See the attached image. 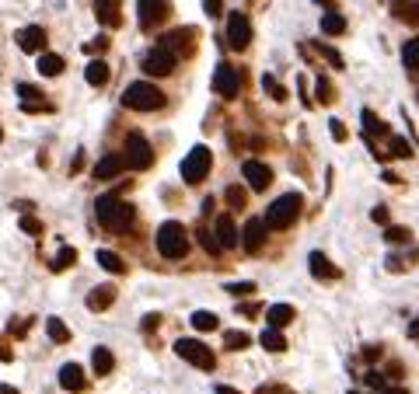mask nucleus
<instances>
[{
    "label": "nucleus",
    "mask_w": 419,
    "mask_h": 394,
    "mask_svg": "<svg viewBox=\"0 0 419 394\" xmlns=\"http://www.w3.org/2000/svg\"><path fill=\"white\" fill-rule=\"evenodd\" d=\"M360 119H364V126H367V133H371V136H377V133H388V126H384V122H381L371 109H364V112H360Z\"/></svg>",
    "instance_id": "nucleus-33"
},
{
    "label": "nucleus",
    "mask_w": 419,
    "mask_h": 394,
    "mask_svg": "<svg viewBox=\"0 0 419 394\" xmlns=\"http://www.w3.org/2000/svg\"><path fill=\"white\" fill-rule=\"evenodd\" d=\"M245 189H241V185H231V189H227V202H231V206H234V209H241V206H245Z\"/></svg>",
    "instance_id": "nucleus-38"
},
{
    "label": "nucleus",
    "mask_w": 419,
    "mask_h": 394,
    "mask_svg": "<svg viewBox=\"0 0 419 394\" xmlns=\"http://www.w3.org/2000/svg\"><path fill=\"white\" fill-rule=\"evenodd\" d=\"M158 45H165V49H171L175 56H182V53L192 49V32H189V28H175V32H168Z\"/></svg>",
    "instance_id": "nucleus-18"
},
{
    "label": "nucleus",
    "mask_w": 419,
    "mask_h": 394,
    "mask_svg": "<svg viewBox=\"0 0 419 394\" xmlns=\"http://www.w3.org/2000/svg\"><path fill=\"white\" fill-rule=\"evenodd\" d=\"M388 241H391V244H406V241H409V227H388Z\"/></svg>",
    "instance_id": "nucleus-42"
},
{
    "label": "nucleus",
    "mask_w": 419,
    "mask_h": 394,
    "mask_svg": "<svg viewBox=\"0 0 419 394\" xmlns=\"http://www.w3.org/2000/svg\"><path fill=\"white\" fill-rule=\"evenodd\" d=\"M158 324H161V314H147V317H143V332H154Z\"/></svg>",
    "instance_id": "nucleus-49"
},
{
    "label": "nucleus",
    "mask_w": 419,
    "mask_h": 394,
    "mask_svg": "<svg viewBox=\"0 0 419 394\" xmlns=\"http://www.w3.org/2000/svg\"><path fill=\"white\" fill-rule=\"evenodd\" d=\"M224 342H227V349H234V353H238V349H249V346H251V339L245 335V332H227V335H224Z\"/></svg>",
    "instance_id": "nucleus-35"
},
{
    "label": "nucleus",
    "mask_w": 419,
    "mask_h": 394,
    "mask_svg": "<svg viewBox=\"0 0 419 394\" xmlns=\"http://www.w3.org/2000/svg\"><path fill=\"white\" fill-rule=\"evenodd\" d=\"M0 140H4V133H0Z\"/></svg>",
    "instance_id": "nucleus-57"
},
{
    "label": "nucleus",
    "mask_w": 419,
    "mask_h": 394,
    "mask_svg": "<svg viewBox=\"0 0 419 394\" xmlns=\"http://www.w3.org/2000/svg\"><path fill=\"white\" fill-rule=\"evenodd\" d=\"M249 42H251V25H249V18H245L241 11L227 14V45H231V49H245Z\"/></svg>",
    "instance_id": "nucleus-11"
},
{
    "label": "nucleus",
    "mask_w": 419,
    "mask_h": 394,
    "mask_svg": "<svg viewBox=\"0 0 419 394\" xmlns=\"http://www.w3.org/2000/svg\"><path fill=\"white\" fill-rule=\"evenodd\" d=\"M300 206H304V199L297 196V192H287V196H280L276 202H269V209H266V224H269V231H283V227H290L293 220L300 217Z\"/></svg>",
    "instance_id": "nucleus-4"
},
{
    "label": "nucleus",
    "mask_w": 419,
    "mask_h": 394,
    "mask_svg": "<svg viewBox=\"0 0 419 394\" xmlns=\"http://www.w3.org/2000/svg\"><path fill=\"white\" fill-rule=\"evenodd\" d=\"M175 63H178V56L165 49V45H154V49H147V56H143V74L147 77H168L171 70H175Z\"/></svg>",
    "instance_id": "nucleus-7"
},
{
    "label": "nucleus",
    "mask_w": 419,
    "mask_h": 394,
    "mask_svg": "<svg viewBox=\"0 0 419 394\" xmlns=\"http://www.w3.org/2000/svg\"><path fill=\"white\" fill-rule=\"evenodd\" d=\"M200 244H203V251H207V255H220V248H224V244H220V237L213 234V231H200Z\"/></svg>",
    "instance_id": "nucleus-34"
},
{
    "label": "nucleus",
    "mask_w": 419,
    "mask_h": 394,
    "mask_svg": "<svg viewBox=\"0 0 419 394\" xmlns=\"http://www.w3.org/2000/svg\"><path fill=\"white\" fill-rule=\"evenodd\" d=\"M154 244H158V251H161L165 258H185V251H189V234H185V227H182L178 220H168V224L158 227Z\"/></svg>",
    "instance_id": "nucleus-2"
},
{
    "label": "nucleus",
    "mask_w": 419,
    "mask_h": 394,
    "mask_svg": "<svg viewBox=\"0 0 419 394\" xmlns=\"http://www.w3.org/2000/svg\"><path fill=\"white\" fill-rule=\"evenodd\" d=\"M63 56H56V53H42L39 56V74L42 77H60L63 74Z\"/></svg>",
    "instance_id": "nucleus-24"
},
{
    "label": "nucleus",
    "mask_w": 419,
    "mask_h": 394,
    "mask_svg": "<svg viewBox=\"0 0 419 394\" xmlns=\"http://www.w3.org/2000/svg\"><path fill=\"white\" fill-rule=\"evenodd\" d=\"M175 353L182 356L185 363H192V366H200V370H213L217 366V356L210 346H203L200 339H178L175 342Z\"/></svg>",
    "instance_id": "nucleus-6"
},
{
    "label": "nucleus",
    "mask_w": 419,
    "mask_h": 394,
    "mask_svg": "<svg viewBox=\"0 0 419 394\" xmlns=\"http://www.w3.org/2000/svg\"><path fill=\"white\" fill-rule=\"evenodd\" d=\"M364 356H367V359H377V356H381V349H377V346H371V349H364Z\"/></svg>",
    "instance_id": "nucleus-53"
},
{
    "label": "nucleus",
    "mask_w": 419,
    "mask_h": 394,
    "mask_svg": "<svg viewBox=\"0 0 419 394\" xmlns=\"http://www.w3.org/2000/svg\"><path fill=\"white\" fill-rule=\"evenodd\" d=\"M192 324H196L200 332H213V328H217V314H213V311H196V314H192Z\"/></svg>",
    "instance_id": "nucleus-36"
},
{
    "label": "nucleus",
    "mask_w": 419,
    "mask_h": 394,
    "mask_svg": "<svg viewBox=\"0 0 419 394\" xmlns=\"http://www.w3.org/2000/svg\"><path fill=\"white\" fill-rule=\"evenodd\" d=\"M126 164H129V160H126V154H123V158H119V154H109V158H102L98 164H94V178H98V182L116 178V175H123Z\"/></svg>",
    "instance_id": "nucleus-17"
},
{
    "label": "nucleus",
    "mask_w": 419,
    "mask_h": 394,
    "mask_svg": "<svg viewBox=\"0 0 419 394\" xmlns=\"http://www.w3.org/2000/svg\"><path fill=\"white\" fill-rule=\"evenodd\" d=\"M266 321H269V328H287L293 321V307L290 304H273V307L266 311Z\"/></svg>",
    "instance_id": "nucleus-23"
},
{
    "label": "nucleus",
    "mask_w": 419,
    "mask_h": 394,
    "mask_svg": "<svg viewBox=\"0 0 419 394\" xmlns=\"http://www.w3.org/2000/svg\"><path fill=\"white\" fill-rule=\"evenodd\" d=\"M241 175L249 178V189H255V192H266L269 182H273V171H269V164H262V160H245V164H241Z\"/></svg>",
    "instance_id": "nucleus-13"
},
{
    "label": "nucleus",
    "mask_w": 419,
    "mask_h": 394,
    "mask_svg": "<svg viewBox=\"0 0 419 394\" xmlns=\"http://www.w3.org/2000/svg\"><path fill=\"white\" fill-rule=\"evenodd\" d=\"M402 21H409V25H419V4H413V7H398L395 11Z\"/></svg>",
    "instance_id": "nucleus-41"
},
{
    "label": "nucleus",
    "mask_w": 419,
    "mask_h": 394,
    "mask_svg": "<svg viewBox=\"0 0 419 394\" xmlns=\"http://www.w3.org/2000/svg\"><path fill=\"white\" fill-rule=\"evenodd\" d=\"M262 87H266V94H273L276 102H283V98H287V91L280 87V80L273 77V74H266V77H262Z\"/></svg>",
    "instance_id": "nucleus-37"
},
{
    "label": "nucleus",
    "mask_w": 419,
    "mask_h": 394,
    "mask_svg": "<svg viewBox=\"0 0 419 394\" xmlns=\"http://www.w3.org/2000/svg\"><path fill=\"white\" fill-rule=\"evenodd\" d=\"M220 7H224V0H203V11H207L210 18H217V14H220Z\"/></svg>",
    "instance_id": "nucleus-47"
},
{
    "label": "nucleus",
    "mask_w": 419,
    "mask_h": 394,
    "mask_svg": "<svg viewBox=\"0 0 419 394\" xmlns=\"http://www.w3.org/2000/svg\"><path fill=\"white\" fill-rule=\"evenodd\" d=\"M136 18H140V28H154L168 18V0H136Z\"/></svg>",
    "instance_id": "nucleus-10"
},
{
    "label": "nucleus",
    "mask_w": 419,
    "mask_h": 394,
    "mask_svg": "<svg viewBox=\"0 0 419 394\" xmlns=\"http://www.w3.org/2000/svg\"><path fill=\"white\" fill-rule=\"evenodd\" d=\"M227 293L231 297H249V293H255V283H231Z\"/></svg>",
    "instance_id": "nucleus-43"
},
{
    "label": "nucleus",
    "mask_w": 419,
    "mask_h": 394,
    "mask_svg": "<svg viewBox=\"0 0 419 394\" xmlns=\"http://www.w3.org/2000/svg\"><path fill=\"white\" fill-rule=\"evenodd\" d=\"M0 394H18V391H14L11 384H0Z\"/></svg>",
    "instance_id": "nucleus-54"
},
{
    "label": "nucleus",
    "mask_w": 419,
    "mask_h": 394,
    "mask_svg": "<svg viewBox=\"0 0 419 394\" xmlns=\"http://www.w3.org/2000/svg\"><path fill=\"white\" fill-rule=\"evenodd\" d=\"M391 154H395V158H409V154H413V147H409L402 136H391Z\"/></svg>",
    "instance_id": "nucleus-39"
},
{
    "label": "nucleus",
    "mask_w": 419,
    "mask_h": 394,
    "mask_svg": "<svg viewBox=\"0 0 419 394\" xmlns=\"http://www.w3.org/2000/svg\"><path fill=\"white\" fill-rule=\"evenodd\" d=\"M94 217H98V224L105 231L123 234V231H129V224H133V206L119 196H102L94 202Z\"/></svg>",
    "instance_id": "nucleus-1"
},
{
    "label": "nucleus",
    "mask_w": 419,
    "mask_h": 394,
    "mask_svg": "<svg viewBox=\"0 0 419 394\" xmlns=\"http://www.w3.org/2000/svg\"><path fill=\"white\" fill-rule=\"evenodd\" d=\"M94 18L105 28H119L123 25V0H94Z\"/></svg>",
    "instance_id": "nucleus-14"
},
{
    "label": "nucleus",
    "mask_w": 419,
    "mask_h": 394,
    "mask_svg": "<svg viewBox=\"0 0 419 394\" xmlns=\"http://www.w3.org/2000/svg\"><path fill=\"white\" fill-rule=\"evenodd\" d=\"M98 266H102L105 273H112V276H123L126 273V262L116 251H98Z\"/></svg>",
    "instance_id": "nucleus-28"
},
{
    "label": "nucleus",
    "mask_w": 419,
    "mask_h": 394,
    "mask_svg": "<svg viewBox=\"0 0 419 394\" xmlns=\"http://www.w3.org/2000/svg\"><path fill=\"white\" fill-rule=\"evenodd\" d=\"M126 160H129V168H136V171H147V168L154 164V151H151V143H147L143 133H129V136H126Z\"/></svg>",
    "instance_id": "nucleus-8"
},
{
    "label": "nucleus",
    "mask_w": 419,
    "mask_h": 394,
    "mask_svg": "<svg viewBox=\"0 0 419 394\" xmlns=\"http://www.w3.org/2000/svg\"><path fill=\"white\" fill-rule=\"evenodd\" d=\"M21 231H25V234H32V237H39L42 234V224L36 220V217H28V213H25V217H21Z\"/></svg>",
    "instance_id": "nucleus-40"
},
{
    "label": "nucleus",
    "mask_w": 419,
    "mask_h": 394,
    "mask_svg": "<svg viewBox=\"0 0 419 394\" xmlns=\"http://www.w3.org/2000/svg\"><path fill=\"white\" fill-rule=\"evenodd\" d=\"M11 332H14V335H25V332H28V321H11Z\"/></svg>",
    "instance_id": "nucleus-50"
},
{
    "label": "nucleus",
    "mask_w": 419,
    "mask_h": 394,
    "mask_svg": "<svg viewBox=\"0 0 419 394\" xmlns=\"http://www.w3.org/2000/svg\"><path fill=\"white\" fill-rule=\"evenodd\" d=\"M402 63H406V70H419V39L406 42V49H402Z\"/></svg>",
    "instance_id": "nucleus-32"
},
{
    "label": "nucleus",
    "mask_w": 419,
    "mask_h": 394,
    "mask_svg": "<svg viewBox=\"0 0 419 394\" xmlns=\"http://www.w3.org/2000/svg\"><path fill=\"white\" fill-rule=\"evenodd\" d=\"M318 102H332V87H329V80L325 77L318 80Z\"/></svg>",
    "instance_id": "nucleus-46"
},
{
    "label": "nucleus",
    "mask_w": 419,
    "mask_h": 394,
    "mask_svg": "<svg viewBox=\"0 0 419 394\" xmlns=\"http://www.w3.org/2000/svg\"><path fill=\"white\" fill-rule=\"evenodd\" d=\"M18 98H21V109H25V112H49L42 91L32 87V84H18Z\"/></svg>",
    "instance_id": "nucleus-16"
},
{
    "label": "nucleus",
    "mask_w": 419,
    "mask_h": 394,
    "mask_svg": "<svg viewBox=\"0 0 419 394\" xmlns=\"http://www.w3.org/2000/svg\"><path fill=\"white\" fill-rule=\"evenodd\" d=\"M213 91L220 94V98H238V91H241V77H238V70L231 67V63H220L217 70H213Z\"/></svg>",
    "instance_id": "nucleus-9"
},
{
    "label": "nucleus",
    "mask_w": 419,
    "mask_h": 394,
    "mask_svg": "<svg viewBox=\"0 0 419 394\" xmlns=\"http://www.w3.org/2000/svg\"><path fill=\"white\" fill-rule=\"evenodd\" d=\"M409 339H419V317L413 321V324H409Z\"/></svg>",
    "instance_id": "nucleus-52"
},
{
    "label": "nucleus",
    "mask_w": 419,
    "mask_h": 394,
    "mask_svg": "<svg viewBox=\"0 0 419 394\" xmlns=\"http://www.w3.org/2000/svg\"><path fill=\"white\" fill-rule=\"evenodd\" d=\"M217 394H238L234 388H217Z\"/></svg>",
    "instance_id": "nucleus-55"
},
{
    "label": "nucleus",
    "mask_w": 419,
    "mask_h": 394,
    "mask_svg": "<svg viewBox=\"0 0 419 394\" xmlns=\"http://www.w3.org/2000/svg\"><path fill=\"white\" fill-rule=\"evenodd\" d=\"M371 220H374V224H388V209H384V206L371 209Z\"/></svg>",
    "instance_id": "nucleus-48"
},
{
    "label": "nucleus",
    "mask_w": 419,
    "mask_h": 394,
    "mask_svg": "<svg viewBox=\"0 0 419 394\" xmlns=\"http://www.w3.org/2000/svg\"><path fill=\"white\" fill-rule=\"evenodd\" d=\"M84 384H87V381H84V370L77 363H67V366L60 370V388H63V391H84Z\"/></svg>",
    "instance_id": "nucleus-19"
},
{
    "label": "nucleus",
    "mask_w": 419,
    "mask_h": 394,
    "mask_svg": "<svg viewBox=\"0 0 419 394\" xmlns=\"http://www.w3.org/2000/svg\"><path fill=\"white\" fill-rule=\"evenodd\" d=\"M329 129H332V140H339V143L346 140V126H342V119H332V122H329Z\"/></svg>",
    "instance_id": "nucleus-44"
},
{
    "label": "nucleus",
    "mask_w": 419,
    "mask_h": 394,
    "mask_svg": "<svg viewBox=\"0 0 419 394\" xmlns=\"http://www.w3.org/2000/svg\"><path fill=\"white\" fill-rule=\"evenodd\" d=\"M259 342H262V349H266V353H283V349H287V339L280 335V328H266Z\"/></svg>",
    "instance_id": "nucleus-26"
},
{
    "label": "nucleus",
    "mask_w": 419,
    "mask_h": 394,
    "mask_svg": "<svg viewBox=\"0 0 419 394\" xmlns=\"http://www.w3.org/2000/svg\"><path fill=\"white\" fill-rule=\"evenodd\" d=\"M210 164H213V154H210V147H192L185 160H182V178L189 182V185H200L203 178L210 175Z\"/></svg>",
    "instance_id": "nucleus-5"
},
{
    "label": "nucleus",
    "mask_w": 419,
    "mask_h": 394,
    "mask_svg": "<svg viewBox=\"0 0 419 394\" xmlns=\"http://www.w3.org/2000/svg\"><path fill=\"white\" fill-rule=\"evenodd\" d=\"M84 49H87V53H105V49H109V39H105V35H98L94 42H87Z\"/></svg>",
    "instance_id": "nucleus-45"
},
{
    "label": "nucleus",
    "mask_w": 419,
    "mask_h": 394,
    "mask_svg": "<svg viewBox=\"0 0 419 394\" xmlns=\"http://www.w3.org/2000/svg\"><path fill=\"white\" fill-rule=\"evenodd\" d=\"M84 77H87L91 87H102V84L109 80V67H105V60H91L87 70H84Z\"/></svg>",
    "instance_id": "nucleus-27"
},
{
    "label": "nucleus",
    "mask_w": 419,
    "mask_h": 394,
    "mask_svg": "<svg viewBox=\"0 0 419 394\" xmlns=\"http://www.w3.org/2000/svg\"><path fill=\"white\" fill-rule=\"evenodd\" d=\"M112 300H116V286H94L87 293V311H105L112 307Z\"/></svg>",
    "instance_id": "nucleus-21"
},
{
    "label": "nucleus",
    "mask_w": 419,
    "mask_h": 394,
    "mask_svg": "<svg viewBox=\"0 0 419 394\" xmlns=\"http://www.w3.org/2000/svg\"><path fill=\"white\" fill-rule=\"evenodd\" d=\"M74 262H77V248L63 244V248L56 251V258H53V273H63V269H70Z\"/></svg>",
    "instance_id": "nucleus-30"
},
{
    "label": "nucleus",
    "mask_w": 419,
    "mask_h": 394,
    "mask_svg": "<svg viewBox=\"0 0 419 394\" xmlns=\"http://www.w3.org/2000/svg\"><path fill=\"white\" fill-rule=\"evenodd\" d=\"M266 237H269V224L259 220V217H251L249 224H245V231H241V244H245V251L259 255L262 244H266Z\"/></svg>",
    "instance_id": "nucleus-12"
},
{
    "label": "nucleus",
    "mask_w": 419,
    "mask_h": 394,
    "mask_svg": "<svg viewBox=\"0 0 419 394\" xmlns=\"http://www.w3.org/2000/svg\"><path fill=\"white\" fill-rule=\"evenodd\" d=\"M91 366H94V373H98V377H105V373H112V366H116V356L109 353L105 346H98V349L91 353Z\"/></svg>",
    "instance_id": "nucleus-25"
},
{
    "label": "nucleus",
    "mask_w": 419,
    "mask_h": 394,
    "mask_svg": "<svg viewBox=\"0 0 419 394\" xmlns=\"http://www.w3.org/2000/svg\"><path fill=\"white\" fill-rule=\"evenodd\" d=\"M45 332H49V339H53L56 346L70 342V332H67V324H63L60 317H45Z\"/></svg>",
    "instance_id": "nucleus-31"
},
{
    "label": "nucleus",
    "mask_w": 419,
    "mask_h": 394,
    "mask_svg": "<svg viewBox=\"0 0 419 394\" xmlns=\"http://www.w3.org/2000/svg\"><path fill=\"white\" fill-rule=\"evenodd\" d=\"M18 49H25V53H42V49H45V28L25 25V28L18 32Z\"/></svg>",
    "instance_id": "nucleus-15"
},
{
    "label": "nucleus",
    "mask_w": 419,
    "mask_h": 394,
    "mask_svg": "<svg viewBox=\"0 0 419 394\" xmlns=\"http://www.w3.org/2000/svg\"><path fill=\"white\" fill-rule=\"evenodd\" d=\"M0 363H11V349H7L4 342H0Z\"/></svg>",
    "instance_id": "nucleus-51"
},
{
    "label": "nucleus",
    "mask_w": 419,
    "mask_h": 394,
    "mask_svg": "<svg viewBox=\"0 0 419 394\" xmlns=\"http://www.w3.org/2000/svg\"><path fill=\"white\" fill-rule=\"evenodd\" d=\"M217 237H220L224 248H238V244H241V234H238V227H234V220H231L227 213L217 217Z\"/></svg>",
    "instance_id": "nucleus-20"
},
{
    "label": "nucleus",
    "mask_w": 419,
    "mask_h": 394,
    "mask_svg": "<svg viewBox=\"0 0 419 394\" xmlns=\"http://www.w3.org/2000/svg\"><path fill=\"white\" fill-rule=\"evenodd\" d=\"M318 4H329V0H318Z\"/></svg>",
    "instance_id": "nucleus-56"
},
{
    "label": "nucleus",
    "mask_w": 419,
    "mask_h": 394,
    "mask_svg": "<svg viewBox=\"0 0 419 394\" xmlns=\"http://www.w3.org/2000/svg\"><path fill=\"white\" fill-rule=\"evenodd\" d=\"M123 105L126 109H133V112H154V109L165 105V94H161L154 84L136 80V84H129V87L123 91Z\"/></svg>",
    "instance_id": "nucleus-3"
},
{
    "label": "nucleus",
    "mask_w": 419,
    "mask_h": 394,
    "mask_svg": "<svg viewBox=\"0 0 419 394\" xmlns=\"http://www.w3.org/2000/svg\"><path fill=\"white\" fill-rule=\"evenodd\" d=\"M308 266H311V276H315V279H339V269H335V266L325 258V255H322V251H311Z\"/></svg>",
    "instance_id": "nucleus-22"
},
{
    "label": "nucleus",
    "mask_w": 419,
    "mask_h": 394,
    "mask_svg": "<svg viewBox=\"0 0 419 394\" xmlns=\"http://www.w3.org/2000/svg\"><path fill=\"white\" fill-rule=\"evenodd\" d=\"M322 32H325V35H342V32H346V18L335 14V11H325V14H322Z\"/></svg>",
    "instance_id": "nucleus-29"
}]
</instances>
